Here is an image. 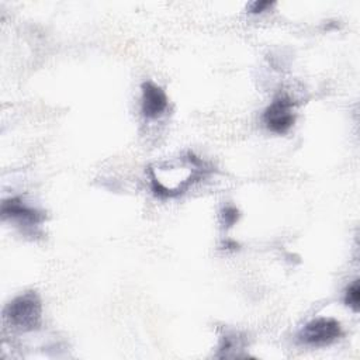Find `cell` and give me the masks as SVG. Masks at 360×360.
Returning a JSON list of instances; mask_svg holds the SVG:
<instances>
[{
    "label": "cell",
    "instance_id": "cell-1",
    "mask_svg": "<svg viewBox=\"0 0 360 360\" xmlns=\"http://www.w3.org/2000/svg\"><path fill=\"white\" fill-rule=\"evenodd\" d=\"M4 318L20 330H34L41 325L42 305L35 291L15 297L4 309Z\"/></svg>",
    "mask_w": 360,
    "mask_h": 360
},
{
    "label": "cell",
    "instance_id": "cell-2",
    "mask_svg": "<svg viewBox=\"0 0 360 360\" xmlns=\"http://www.w3.org/2000/svg\"><path fill=\"white\" fill-rule=\"evenodd\" d=\"M295 103L287 94H278L263 114L266 128L274 134H285L295 122Z\"/></svg>",
    "mask_w": 360,
    "mask_h": 360
},
{
    "label": "cell",
    "instance_id": "cell-3",
    "mask_svg": "<svg viewBox=\"0 0 360 360\" xmlns=\"http://www.w3.org/2000/svg\"><path fill=\"white\" fill-rule=\"evenodd\" d=\"M342 336V326L333 318H316L298 333V340L311 346L330 345Z\"/></svg>",
    "mask_w": 360,
    "mask_h": 360
},
{
    "label": "cell",
    "instance_id": "cell-4",
    "mask_svg": "<svg viewBox=\"0 0 360 360\" xmlns=\"http://www.w3.org/2000/svg\"><path fill=\"white\" fill-rule=\"evenodd\" d=\"M1 217L3 219L15 221L18 225L28 226V228L37 226L44 221L42 212L24 204V201H21V198H17V197L7 198L3 201Z\"/></svg>",
    "mask_w": 360,
    "mask_h": 360
},
{
    "label": "cell",
    "instance_id": "cell-5",
    "mask_svg": "<svg viewBox=\"0 0 360 360\" xmlns=\"http://www.w3.org/2000/svg\"><path fill=\"white\" fill-rule=\"evenodd\" d=\"M167 107L166 93L152 82H145L142 84V101L141 108L142 114L146 118L159 117Z\"/></svg>",
    "mask_w": 360,
    "mask_h": 360
},
{
    "label": "cell",
    "instance_id": "cell-6",
    "mask_svg": "<svg viewBox=\"0 0 360 360\" xmlns=\"http://www.w3.org/2000/svg\"><path fill=\"white\" fill-rule=\"evenodd\" d=\"M345 304L352 308L354 312H359L360 308V285L359 280L353 281L345 294Z\"/></svg>",
    "mask_w": 360,
    "mask_h": 360
},
{
    "label": "cell",
    "instance_id": "cell-7",
    "mask_svg": "<svg viewBox=\"0 0 360 360\" xmlns=\"http://www.w3.org/2000/svg\"><path fill=\"white\" fill-rule=\"evenodd\" d=\"M239 219V210L233 205H228L225 208H222L221 211V222L224 226L229 228L232 226L236 221Z\"/></svg>",
    "mask_w": 360,
    "mask_h": 360
},
{
    "label": "cell",
    "instance_id": "cell-8",
    "mask_svg": "<svg viewBox=\"0 0 360 360\" xmlns=\"http://www.w3.org/2000/svg\"><path fill=\"white\" fill-rule=\"evenodd\" d=\"M269 6H271V3L270 1H255V3H252L250 6H249V10H250V13H262L266 7H269Z\"/></svg>",
    "mask_w": 360,
    "mask_h": 360
}]
</instances>
